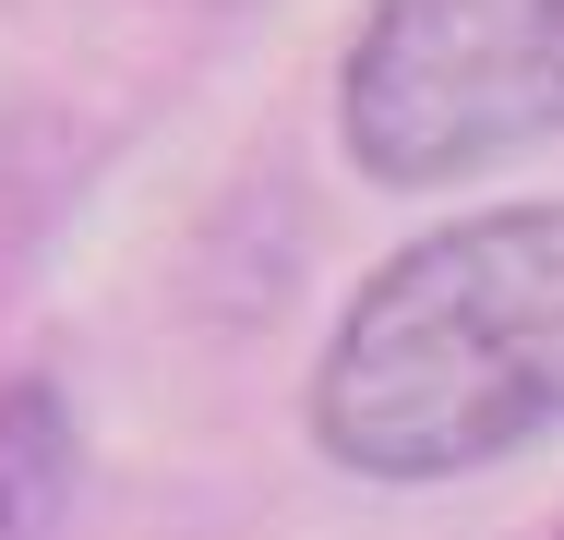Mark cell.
<instances>
[{
	"instance_id": "cell-4",
	"label": "cell",
	"mask_w": 564,
	"mask_h": 540,
	"mask_svg": "<svg viewBox=\"0 0 564 540\" xmlns=\"http://www.w3.org/2000/svg\"><path fill=\"white\" fill-rule=\"evenodd\" d=\"M553 540H564V529H553Z\"/></svg>"
},
{
	"instance_id": "cell-2",
	"label": "cell",
	"mask_w": 564,
	"mask_h": 540,
	"mask_svg": "<svg viewBox=\"0 0 564 540\" xmlns=\"http://www.w3.org/2000/svg\"><path fill=\"white\" fill-rule=\"evenodd\" d=\"M564 132V0H372L337 61V144L384 193H456Z\"/></svg>"
},
{
	"instance_id": "cell-1",
	"label": "cell",
	"mask_w": 564,
	"mask_h": 540,
	"mask_svg": "<svg viewBox=\"0 0 564 540\" xmlns=\"http://www.w3.org/2000/svg\"><path fill=\"white\" fill-rule=\"evenodd\" d=\"M348 480L433 493L564 432V193L421 228L348 289L301 397Z\"/></svg>"
},
{
	"instance_id": "cell-3",
	"label": "cell",
	"mask_w": 564,
	"mask_h": 540,
	"mask_svg": "<svg viewBox=\"0 0 564 540\" xmlns=\"http://www.w3.org/2000/svg\"><path fill=\"white\" fill-rule=\"evenodd\" d=\"M85 505V432L48 372L0 385V540H73Z\"/></svg>"
}]
</instances>
